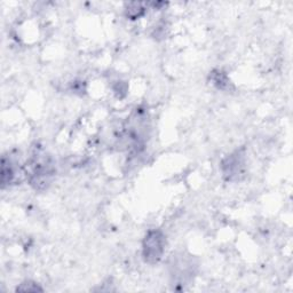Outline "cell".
Wrapping results in <instances>:
<instances>
[{
    "mask_svg": "<svg viewBox=\"0 0 293 293\" xmlns=\"http://www.w3.org/2000/svg\"><path fill=\"white\" fill-rule=\"evenodd\" d=\"M166 238L162 230L151 229L146 234L142 242V257L146 264H155L162 260L165 252Z\"/></svg>",
    "mask_w": 293,
    "mask_h": 293,
    "instance_id": "cell-2",
    "label": "cell"
},
{
    "mask_svg": "<svg viewBox=\"0 0 293 293\" xmlns=\"http://www.w3.org/2000/svg\"><path fill=\"white\" fill-rule=\"evenodd\" d=\"M28 182L36 190H44L50 186L55 174V167L51 156L37 150L23 166Z\"/></svg>",
    "mask_w": 293,
    "mask_h": 293,
    "instance_id": "cell-1",
    "label": "cell"
},
{
    "mask_svg": "<svg viewBox=\"0 0 293 293\" xmlns=\"http://www.w3.org/2000/svg\"><path fill=\"white\" fill-rule=\"evenodd\" d=\"M132 6H133V8H132L131 6L130 9H126V13H127V16L130 17V19L132 20H135V19H139V17L142 16L145 14V8H144V5L140 2H133L131 3Z\"/></svg>",
    "mask_w": 293,
    "mask_h": 293,
    "instance_id": "cell-7",
    "label": "cell"
},
{
    "mask_svg": "<svg viewBox=\"0 0 293 293\" xmlns=\"http://www.w3.org/2000/svg\"><path fill=\"white\" fill-rule=\"evenodd\" d=\"M14 176H15V171L10 163L9 159L6 157H2L1 160V186L5 187L6 184H9L12 182Z\"/></svg>",
    "mask_w": 293,
    "mask_h": 293,
    "instance_id": "cell-4",
    "label": "cell"
},
{
    "mask_svg": "<svg viewBox=\"0 0 293 293\" xmlns=\"http://www.w3.org/2000/svg\"><path fill=\"white\" fill-rule=\"evenodd\" d=\"M16 291L17 292H41L44 290L43 288L39 287V284L36 283V282L26 281L16 288Z\"/></svg>",
    "mask_w": 293,
    "mask_h": 293,
    "instance_id": "cell-6",
    "label": "cell"
},
{
    "mask_svg": "<svg viewBox=\"0 0 293 293\" xmlns=\"http://www.w3.org/2000/svg\"><path fill=\"white\" fill-rule=\"evenodd\" d=\"M211 80L219 89H226L230 85V80L221 70H213L211 72Z\"/></svg>",
    "mask_w": 293,
    "mask_h": 293,
    "instance_id": "cell-5",
    "label": "cell"
},
{
    "mask_svg": "<svg viewBox=\"0 0 293 293\" xmlns=\"http://www.w3.org/2000/svg\"><path fill=\"white\" fill-rule=\"evenodd\" d=\"M221 173L225 180L229 182H236L242 180L246 172L245 150L238 149L226 157L220 165Z\"/></svg>",
    "mask_w": 293,
    "mask_h": 293,
    "instance_id": "cell-3",
    "label": "cell"
}]
</instances>
